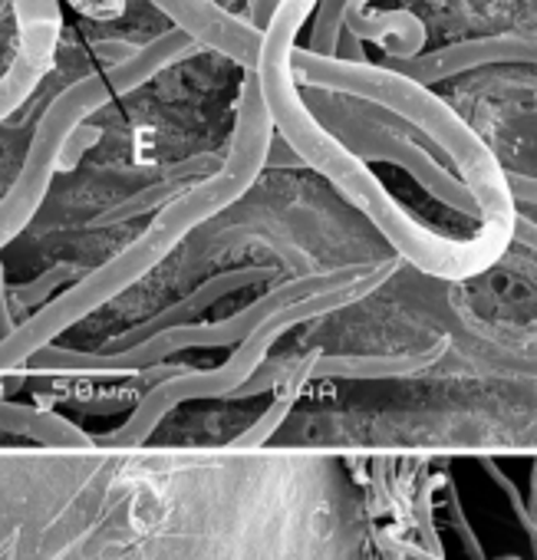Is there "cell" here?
<instances>
[{
	"mask_svg": "<svg viewBox=\"0 0 537 560\" xmlns=\"http://www.w3.org/2000/svg\"><path fill=\"white\" fill-rule=\"evenodd\" d=\"M317 0H281L271 24L264 27L260 54L254 63V77L271 113L275 132L301 155V162L320 172L360 214H366L380 234L399 250L402 260L419 267L429 277L465 280L501 260L511 244V234L478 228L471 237H445L435 228L422 224L370 168V162L357 159L337 136H330L307 103L301 100V86L291 73V50L297 47V34L314 14Z\"/></svg>",
	"mask_w": 537,
	"mask_h": 560,
	"instance_id": "obj_1",
	"label": "cell"
},
{
	"mask_svg": "<svg viewBox=\"0 0 537 560\" xmlns=\"http://www.w3.org/2000/svg\"><path fill=\"white\" fill-rule=\"evenodd\" d=\"M275 122L264 106L260 86L254 70H244L241 93H237V116L227 149L221 152V162L214 172L188 185L185 195L162 205L155 221L129 241L119 254H113L96 270L83 273L63 288L57 298H50L44 307H37L27 320L14 327L8 340H0V373H11L17 366H27L34 353L50 347L57 337H63L70 327L126 294L132 284H139L149 270H155L198 224L214 218L218 211L231 208L267 168V145H271Z\"/></svg>",
	"mask_w": 537,
	"mask_h": 560,
	"instance_id": "obj_2",
	"label": "cell"
},
{
	"mask_svg": "<svg viewBox=\"0 0 537 560\" xmlns=\"http://www.w3.org/2000/svg\"><path fill=\"white\" fill-rule=\"evenodd\" d=\"M291 73L297 86L370 100L409 119L422 136L432 139L435 152L445 155L458 168V178L475 201L478 228L514 237L517 205L507 185V172L501 168L498 155L485 145V139L448 103L429 93V86L412 83L409 77L389 67H373L366 60L320 57V54H311L307 47L291 50Z\"/></svg>",
	"mask_w": 537,
	"mask_h": 560,
	"instance_id": "obj_3",
	"label": "cell"
},
{
	"mask_svg": "<svg viewBox=\"0 0 537 560\" xmlns=\"http://www.w3.org/2000/svg\"><path fill=\"white\" fill-rule=\"evenodd\" d=\"M399 260H366V264H343L334 270H317V273H304L294 280H284L281 288H271L267 294H260L254 304L241 307L237 314L224 317V320H208V324H182V327H165L132 347L122 350H96V353H83V350H63V347H44L40 353H34L27 360V366L34 370H47V373H132V370H152L159 363H165L175 353L185 350H221V347H234L254 324H260L264 317L278 314L281 307L304 301L311 294L330 291V288H343L353 284V280L373 277V273H396Z\"/></svg>",
	"mask_w": 537,
	"mask_h": 560,
	"instance_id": "obj_4",
	"label": "cell"
},
{
	"mask_svg": "<svg viewBox=\"0 0 537 560\" xmlns=\"http://www.w3.org/2000/svg\"><path fill=\"white\" fill-rule=\"evenodd\" d=\"M116 100L106 70L103 73H86L73 86H67L40 116L24 165L0 198V247H8L40 211L54 178L60 172H70L80 165V159L100 142V129L83 126L93 113L109 106Z\"/></svg>",
	"mask_w": 537,
	"mask_h": 560,
	"instance_id": "obj_5",
	"label": "cell"
},
{
	"mask_svg": "<svg viewBox=\"0 0 537 560\" xmlns=\"http://www.w3.org/2000/svg\"><path fill=\"white\" fill-rule=\"evenodd\" d=\"M301 100L307 103L314 119L330 136H337L357 159L393 162L452 211L475 214V201L465 191L462 178H455L448 168L439 165V152L432 139L422 136L399 113L370 100H353V96H340V93H327L314 86H301Z\"/></svg>",
	"mask_w": 537,
	"mask_h": 560,
	"instance_id": "obj_6",
	"label": "cell"
},
{
	"mask_svg": "<svg viewBox=\"0 0 537 560\" xmlns=\"http://www.w3.org/2000/svg\"><path fill=\"white\" fill-rule=\"evenodd\" d=\"M17 8L21 44L11 67L0 77V122L27 103L37 83L54 70L60 40V4L57 0H11Z\"/></svg>",
	"mask_w": 537,
	"mask_h": 560,
	"instance_id": "obj_7",
	"label": "cell"
},
{
	"mask_svg": "<svg viewBox=\"0 0 537 560\" xmlns=\"http://www.w3.org/2000/svg\"><path fill=\"white\" fill-rule=\"evenodd\" d=\"M514 63H524V67L534 63V40L530 37H514V34L475 37V40L439 47L432 54H416V57H406V60H386L383 67L409 77L412 83L435 86V83H445V80L471 73V70L514 67Z\"/></svg>",
	"mask_w": 537,
	"mask_h": 560,
	"instance_id": "obj_8",
	"label": "cell"
},
{
	"mask_svg": "<svg viewBox=\"0 0 537 560\" xmlns=\"http://www.w3.org/2000/svg\"><path fill=\"white\" fill-rule=\"evenodd\" d=\"M149 4H155L201 50H214L241 70H254L264 31H257L250 21L234 18L214 0H149Z\"/></svg>",
	"mask_w": 537,
	"mask_h": 560,
	"instance_id": "obj_9",
	"label": "cell"
},
{
	"mask_svg": "<svg viewBox=\"0 0 537 560\" xmlns=\"http://www.w3.org/2000/svg\"><path fill=\"white\" fill-rule=\"evenodd\" d=\"M271 273H275L271 267H234V270L214 273V277L205 280V284H198L191 294H185L182 301L162 307L155 317H149V320L136 324L132 330L113 337L103 350H122V347H132V343H139V340H145V337H152V334H159L165 327H182V324L201 320V314H208L214 304H221L224 298H231L237 291H247V288L260 284V280H267Z\"/></svg>",
	"mask_w": 537,
	"mask_h": 560,
	"instance_id": "obj_10",
	"label": "cell"
},
{
	"mask_svg": "<svg viewBox=\"0 0 537 560\" xmlns=\"http://www.w3.org/2000/svg\"><path fill=\"white\" fill-rule=\"evenodd\" d=\"M445 340L435 337L409 353H363V357H314L307 380H402L432 370L445 357Z\"/></svg>",
	"mask_w": 537,
	"mask_h": 560,
	"instance_id": "obj_11",
	"label": "cell"
},
{
	"mask_svg": "<svg viewBox=\"0 0 537 560\" xmlns=\"http://www.w3.org/2000/svg\"><path fill=\"white\" fill-rule=\"evenodd\" d=\"M343 27L360 40L376 44L386 60H406L425 50V24L412 11H376L373 0H347Z\"/></svg>",
	"mask_w": 537,
	"mask_h": 560,
	"instance_id": "obj_12",
	"label": "cell"
},
{
	"mask_svg": "<svg viewBox=\"0 0 537 560\" xmlns=\"http://www.w3.org/2000/svg\"><path fill=\"white\" fill-rule=\"evenodd\" d=\"M198 50L201 47L188 34H182L178 27H172V31L159 34L155 40L136 47L126 60L106 67V80H109V86H113L116 96H129V93L142 90L152 77H159L162 70H168V67L195 57Z\"/></svg>",
	"mask_w": 537,
	"mask_h": 560,
	"instance_id": "obj_13",
	"label": "cell"
},
{
	"mask_svg": "<svg viewBox=\"0 0 537 560\" xmlns=\"http://www.w3.org/2000/svg\"><path fill=\"white\" fill-rule=\"evenodd\" d=\"M214 159H218V155H198V159L182 162L172 175H165V178H162V182H155L152 188H139L132 198H126V201L113 205L109 211L96 214L86 228H90V231H93V228H113V224L129 221V218H139V214H145V211H152V208H159V205H168V201L175 198V191H178V188L195 185V182L201 178V172H205V168H211V162H214Z\"/></svg>",
	"mask_w": 537,
	"mask_h": 560,
	"instance_id": "obj_14",
	"label": "cell"
},
{
	"mask_svg": "<svg viewBox=\"0 0 537 560\" xmlns=\"http://www.w3.org/2000/svg\"><path fill=\"white\" fill-rule=\"evenodd\" d=\"M73 280H77V267H73V264H54V267H47L40 277H34V280H27V284H17V288L8 291L11 311H14V307H17V311H37V307H44L50 298H57L63 288H70Z\"/></svg>",
	"mask_w": 537,
	"mask_h": 560,
	"instance_id": "obj_15",
	"label": "cell"
},
{
	"mask_svg": "<svg viewBox=\"0 0 537 560\" xmlns=\"http://www.w3.org/2000/svg\"><path fill=\"white\" fill-rule=\"evenodd\" d=\"M343 4L347 0H317L314 4L317 18H314V31H311V44H307L311 54H320V57L337 54V40L343 31Z\"/></svg>",
	"mask_w": 537,
	"mask_h": 560,
	"instance_id": "obj_16",
	"label": "cell"
},
{
	"mask_svg": "<svg viewBox=\"0 0 537 560\" xmlns=\"http://www.w3.org/2000/svg\"><path fill=\"white\" fill-rule=\"evenodd\" d=\"M264 165H288V168H304V162H301V155L275 132L271 136V145H267V162Z\"/></svg>",
	"mask_w": 537,
	"mask_h": 560,
	"instance_id": "obj_17",
	"label": "cell"
},
{
	"mask_svg": "<svg viewBox=\"0 0 537 560\" xmlns=\"http://www.w3.org/2000/svg\"><path fill=\"white\" fill-rule=\"evenodd\" d=\"M21 320L14 317L11 311V301H8V280H4V264H0V340H8L14 334Z\"/></svg>",
	"mask_w": 537,
	"mask_h": 560,
	"instance_id": "obj_18",
	"label": "cell"
},
{
	"mask_svg": "<svg viewBox=\"0 0 537 560\" xmlns=\"http://www.w3.org/2000/svg\"><path fill=\"white\" fill-rule=\"evenodd\" d=\"M132 50H136V47L126 44V40H96V47H93V54H96L100 60H106L109 67L119 63V60H126Z\"/></svg>",
	"mask_w": 537,
	"mask_h": 560,
	"instance_id": "obj_19",
	"label": "cell"
},
{
	"mask_svg": "<svg viewBox=\"0 0 537 560\" xmlns=\"http://www.w3.org/2000/svg\"><path fill=\"white\" fill-rule=\"evenodd\" d=\"M278 4H281V0H250V4H247V21H250L257 31H264L267 24H271Z\"/></svg>",
	"mask_w": 537,
	"mask_h": 560,
	"instance_id": "obj_20",
	"label": "cell"
},
{
	"mask_svg": "<svg viewBox=\"0 0 537 560\" xmlns=\"http://www.w3.org/2000/svg\"><path fill=\"white\" fill-rule=\"evenodd\" d=\"M337 60H366V54H363V40L353 34V31H340V40H337V54H334Z\"/></svg>",
	"mask_w": 537,
	"mask_h": 560,
	"instance_id": "obj_21",
	"label": "cell"
},
{
	"mask_svg": "<svg viewBox=\"0 0 537 560\" xmlns=\"http://www.w3.org/2000/svg\"><path fill=\"white\" fill-rule=\"evenodd\" d=\"M214 4H221V8H227V11H231V8L237 4V0H214Z\"/></svg>",
	"mask_w": 537,
	"mask_h": 560,
	"instance_id": "obj_22",
	"label": "cell"
},
{
	"mask_svg": "<svg viewBox=\"0 0 537 560\" xmlns=\"http://www.w3.org/2000/svg\"><path fill=\"white\" fill-rule=\"evenodd\" d=\"M11 8V0H0V18H4V11Z\"/></svg>",
	"mask_w": 537,
	"mask_h": 560,
	"instance_id": "obj_23",
	"label": "cell"
}]
</instances>
